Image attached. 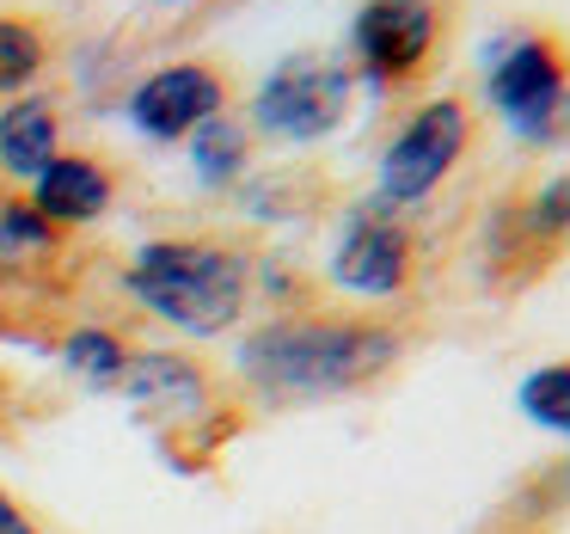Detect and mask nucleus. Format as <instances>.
<instances>
[{"mask_svg":"<svg viewBox=\"0 0 570 534\" xmlns=\"http://www.w3.org/2000/svg\"><path fill=\"white\" fill-rule=\"evenodd\" d=\"M405 357V338L386 320L362 313H283L258 332L239 338L234 375L264 406H313V399H344L393 375Z\"/></svg>","mask_w":570,"mask_h":534,"instance_id":"1","label":"nucleus"},{"mask_svg":"<svg viewBox=\"0 0 570 534\" xmlns=\"http://www.w3.org/2000/svg\"><path fill=\"white\" fill-rule=\"evenodd\" d=\"M124 295L185 338H222L252 308V252L215 234H166L129 252Z\"/></svg>","mask_w":570,"mask_h":534,"instance_id":"2","label":"nucleus"},{"mask_svg":"<svg viewBox=\"0 0 570 534\" xmlns=\"http://www.w3.org/2000/svg\"><path fill=\"white\" fill-rule=\"evenodd\" d=\"M484 99L515 136L546 142L564 124L570 99V50L540 26H521L484 56Z\"/></svg>","mask_w":570,"mask_h":534,"instance_id":"3","label":"nucleus"},{"mask_svg":"<svg viewBox=\"0 0 570 534\" xmlns=\"http://www.w3.org/2000/svg\"><path fill=\"white\" fill-rule=\"evenodd\" d=\"M356 111V75L337 56H288L252 93V129L288 148L325 142Z\"/></svg>","mask_w":570,"mask_h":534,"instance_id":"4","label":"nucleus"},{"mask_svg":"<svg viewBox=\"0 0 570 534\" xmlns=\"http://www.w3.org/2000/svg\"><path fill=\"white\" fill-rule=\"evenodd\" d=\"M472 142V111L466 99H430L393 129V142L381 148V173H374V191H381L386 210H411V203H430L435 191L448 185V173L460 166Z\"/></svg>","mask_w":570,"mask_h":534,"instance_id":"5","label":"nucleus"},{"mask_svg":"<svg viewBox=\"0 0 570 534\" xmlns=\"http://www.w3.org/2000/svg\"><path fill=\"white\" fill-rule=\"evenodd\" d=\"M442 31H448L442 0H362L356 19H350V56H356L350 75L381 93L411 87L417 75L435 68Z\"/></svg>","mask_w":570,"mask_h":534,"instance_id":"6","label":"nucleus"},{"mask_svg":"<svg viewBox=\"0 0 570 534\" xmlns=\"http://www.w3.org/2000/svg\"><path fill=\"white\" fill-rule=\"evenodd\" d=\"M411 271H417V240L399 222V210H386L381 197L362 203L332 246V283L356 301H393L405 295Z\"/></svg>","mask_w":570,"mask_h":534,"instance_id":"7","label":"nucleus"},{"mask_svg":"<svg viewBox=\"0 0 570 534\" xmlns=\"http://www.w3.org/2000/svg\"><path fill=\"white\" fill-rule=\"evenodd\" d=\"M124 111L148 142H190L209 117L227 111V75L209 62H166L129 93Z\"/></svg>","mask_w":570,"mask_h":534,"instance_id":"8","label":"nucleus"},{"mask_svg":"<svg viewBox=\"0 0 570 534\" xmlns=\"http://www.w3.org/2000/svg\"><path fill=\"white\" fill-rule=\"evenodd\" d=\"M117 394L160 430H197L215 418V381L203 362L178 357V350H136L124 369Z\"/></svg>","mask_w":570,"mask_h":534,"instance_id":"9","label":"nucleus"},{"mask_svg":"<svg viewBox=\"0 0 570 534\" xmlns=\"http://www.w3.org/2000/svg\"><path fill=\"white\" fill-rule=\"evenodd\" d=\"M111 197H117V178H111V166L92 161V154H56V161L31 178V210H38L43 222H56L62 234L68 227H92L111 210Z\"/></svg>","mask_w":570,"mask_h":534,"instance_id":"10","label":"nucleus"},{"mask_svg":"<svg viewBox=\"0 0 570 534\" xmlns=\"http://www.w3.org/2000/svg\"><path fill=\"white\" fill-rule=\"evenodd\" d=\"M62 154V117L50 99H7L0 105V173L31 185Z\"/></svg>","mask_w":570,"mask_h":534,"instance_id":"11","label":"nucleus"},{"mask_svg":"<svg viewBox=\"0 0 570 534\" xmlns=\"http://www.w3.org/2000/svg\"><path fill=\"white\" fill-rule=\"evenodd\" d=\"M185 148H190V173L209 191H227V185H239L246 166H252V124H239L234 111H222V117H209Z\"/></svg>","mask_w":570,"mask_h":534,"instance_id":"12","label":"nucleus"},{"mask_svg":"<svg viewBox=\"0 0 570 534\" xmlns=\"http://www.w3.org/2000/svg\"><path fill=\"white\" fill-rule=\"evenodd\" d=\"M136 350L124 344V338L111 332V326H75V332L62 338V369L80 375V387H92V394H111V387H124V369Z\"/></svg>","mask_w":570,"mask_h":534,"instance_id":"13","label":"nucleus"},{"mask_svg":"<svg viewBox=\"0 0 570 534\" xmlns=\"http://www.w3.org/2000/svg\"><path fill=\"white\" fill-rule=\"evenodd\" d=\"M43 68H50V38H43V26L38 19H19V13H0V93L19 99Z\"/></svg>","mask_w":570,"mask_h":534,"instance_id":"14","label":"nucleus"},{"mask_svg":"<svg viewBox=\"0 0 570 534\" xmlns=\"http://www.w3.org/2000/svg\"><path fill=\"white\" fill-rule=\"evenodd\" d=\"M56 246H62V227L43 222L31 210V197H0V259L26 264V259H50Z\"/></svg>","mask_w":570,"mask_h":534,"instance_id":"15","label":"nucleus"},{"mask_svg":"<svg viewBox=\"0 0 570 534\" xmlns=\"http://www.w3.org/2000/svg\"><path fill=\"white\" fill-rule=\"evenodd\" d=\"M515 406L528 424H540V430H552V436H570V362L533 369L528 381L515 387Z\"/></svg>","mask_w":570,"mask_h":534,"instance_id":"16","label":"nucleus"},{"mask_svg":"<svg viewBox=\"0 0 570 534\" xmlns=\"http://www.w3.org/2000/svg\"><path fill=\"white\" fill-rule=\"evenodd\" d=\"M564 234H570V173H558L521 203V240L528 246H558Z\"/></svg>","mask_w":570,"mask_h":534,"instance_id":"17","label":"nucleus"},{"mask_svg":"<svg viewBox=\"0 0 570 534\" xmlns=\"http://www.w3.org/2000/svg\"><path fill=\"white\" fill-rule=\"evenodd\" d=\"M0 534H38V522L26 516V504L13 492H0Z\"/></svg>","mask_w":570,"mask_h":534,"instance_id":"18","label":"nucleus"},{"mask_svg":"<svg viewBox=\"0 0 570 534\" xmlns=\"http://www.w3.org/2000/svg\"><path fill=\"white\" fill-rule=\"evenodd\" d=\"M0 430H7V381H0Z\"/></svg>","mask_w":570,"mask_h":534,"instance_id":"19","label":"nucleus"},{"mask_svg":"<svg viewBox=\"0 0 570 534\" xmlns=\"http://www.w3.org/2000/svg\"><path fill=\"white\" fill-rule=\"evenodd\" d=\"M160 7H190V0H160Z\"/></svg>","mask_w":570,"mask_h":534,"instance_id":"20","label":"nucleus"}]
</instances>
